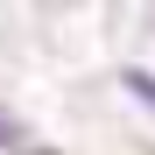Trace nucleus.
Returning a JSON list of instances; mask_svg holds the SVG:
<instances>
[{
  "mask_svg": "<svg viewBox=\"0 0 155 155\" xmlns=\"http://www.w3.org/2000/svg\"><path fill=\"white\" fill-rule=\"evenodd\" d=\"M0 155H49V148H35V134H28V127L0 113Z\"/></svg>",
  "mask_w": 155,
  "mask_h": 155,
  "instance_id": "nucleus-1",
  "label": "nucleus"
},
{
  "mask_svg": "<svg viewBox=\"0 0 155 155\" xmlns=\"http://www.w3.org/2000/svg\"><path fill=\"white\" fill-rule=\"evenodd\" d=\"M120 92L134 99V106H155V71H141V64H127V71H120Z\"/></svg>",
  "mask_w": 155,
  "mask_h": 155,
  "instance_id": "nucleus-2",
  "label": "nucleus"
}]
</instances>
